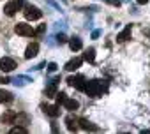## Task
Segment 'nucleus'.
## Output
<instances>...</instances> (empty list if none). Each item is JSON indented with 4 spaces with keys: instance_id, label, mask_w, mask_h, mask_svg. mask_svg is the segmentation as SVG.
Wrapping results in <instances>:
<instances>
[{
    "instance_id": "f3484780",
    "label": "nucleus",
    "mask_w": 150,
    "mask_h": 134,
    "mask_svg": "<svg viewBox=\"0 0 150 134\" xmlns=\"http://www.w3.org/2000/svg\"><path fill=\"white\" fill-rule=\"evenodd\" d=\"M80 127H81L83 130H99V127L94 125L92 122H88L87 118H80Z\"/></svg>"
},
{
    "instance_id": "412c9836",
    "label": "nucleus",
    "mask_w": 150,
    "mask_h": 134,
    "mask_svg": "<svg viewBox=\"0 0 150 134\" xmlns=\"http://www.w3.org/2000/svg\"><path fill=\"white\" fill-rule=\"evenodd\" d=\"M9 132H11V134H27V129H25L23 125H16V127H13Z\"/></svg>"
},
{
    "instance_id": "a211bd4d",
    "label": "nucleus",
    "mask_w": 150,
    "mask_h": 134,
    "mask_svg": "<svg viewBox=\"0 0 150 134\" xmlns=\"http://www.w3.org/2000/svg\"><path fill=\"white\" fill-rule=\"evenodd\" d=\"M9 101H13V94L0 88V104H2V102H9Z\"/></svg>"
},
{
    "instance_id": "9b49d317",
    "label": "nucleus",
    "mask_w": 150,
    "mask_h": 134,
    "mask_svg": "<svg viewBox=\"0 0 150 134\" xmlns=\"http://www.w3.org/2000/svg\"><path fill=\"white\" fill-rule=\"evenodd\" d=\"M37 53H39V44H37V42H30V44L27 46V49H25V58L30 60V58L37 56Z\"/></svg>"
},
{
    "instance_id": "393cba45",
    "label": "nucleus",
    "mask_w": 150,
    "mask_h": 134,
    "mask_svg": "<svg viewBox=\"0 0 150 134\" xmlns=\"http://www.w3.org/2000/svg\"><path fill=\"white\" fill-rule=\"evenodd\" d=\"M57 69H58V67H57L55 62H50V63H48V71H50V73H55Z\"/></svg>"
},
{
    "instance_id": "f8f14e48",
    "label": "nucleus",
    "mask_w": 150,
    "mask_h": 134,
    "mask_svg": "<svg viewBox=\"0 0 150 134\" xmlns=\"http://www.w3.org/2000/svg\"><path fill=\"white\" fill-rule=\"evenodd\" d=\"M131 34H132V27H131V25H127V27H125L118 35H117V42H120V44H122V42H125L127 39H131Z\"/></svg>"
},
{
    "instance_id": "39448f33",
    "label": "nucleus",
    "mask_w": 150,
    "mask_h": 134,
    "mask_svg": "<svg viewBox=\"0 0 150 134\" xmlns=\"http://www.w3.org/2000/svg\"><path fill=\"white\" fill-rule=\"evenodd\" d=\"M14 32H16L18 35H21V37H32V35L35 34V30H34L32 25H28V23H16Z\"/></svg>"
},
{
    "instance_id": "2eb2a0df",
    "label": "nucleus",
    "mask_w": 150,
    "mask_h": 134,
    "mask_svg": "<svg viewBox=\"0 0 150 134\" xmlns=\"http://www.w3.org/2000/svg\"><path fill=\"white\" fill-rule=\"evenodd\" d=\"M69 48H71L72 51H80V49L83 48L81 39H80V37H72V39H69Z\"/></svg>"
},
{
    "instance_id": "b1692460",
    "label": "nucleus",
    "mask_w": 150,
    "mask_h": 134,
    "mask_svg": "<svg viewBox=\"0 0 150 134\" xmlns=\"http://www.w3.org/2000/svg\"><path fill=\"white\" fill-rule=\"evenodd\" d=\"M44 32H46V25H41V27L35 30V34H34V35H35V37H39V35H42Z\"/></svg>"
},
{
    "instance_id": "0eeeda50",
    "label": "nucleus",
    "mask_w": 150,
    "mask_h": 134,
    "mask_svg": "<svg viewBox=\"0 0 150 134\" xmlns=\"http://www.w3.org/2000/svg\"><path fill=\"white\" fill-rule=\"evenodd\" d=\"M58 81H60V78H53V80L50 81V85L44 88V95H46V97L51 99V97L57 95V85H58Z\"/></svg>"
},
{
    "instance_id": "20e7f679",
    "label": "nucleus",
    "mask_w": 150,
    "mask_h": 134,
    "mask_svg": "<svg viewBox=\"0 0 150 134\" xmlns=\"http://www.w3.org/2000/svg\"><path fill=\"white\" fill-rule=\"evenodd\" d=\"M23 14H25V18L28 21H35V20H41L42 18V11L39 7H35V6H25Z\"/></svg>"
},
{
    "instance_id": "f257e3e1",
    "label": "nucleus",
    "mask_w": 150,
    "mask_h": 134,
    "mask_svg": "<svg viewBox=\"0 0 150 134\" xmlns=\"http://www.w3.org/2000/svg\"><path fill=\"white\" fill-rule=\"evenodd\" d=\"M106 90V87H103L101 81L97 80H92V81H87V87H85V94L88 97H99L103 95V92Z\"/></svg>"
},
{
    "instance_id": "ddd939ff",
    "label": "nucleus",
    "mask_w": 150,
    "mask_h": 134,
    "mask_svg": "<svg viewBox=\"0 0 150 134\" xmlns=\"http://www.w3.org/2000/svg\"><path fill=\"white\" fill-rule=\"evenodd\" d=\"M0 120H2V123H16V113L14 111H6V113H2Z\"/></svg>"
},
{
    "instance_id": "6ab92c4d",
    "label": "nucleus",
    "mask_w": 150,
    "mask_h": 134,
    "mask_svg": "<svg viewBox=\"0 0 150 134\" xmlns=\"http://www.w3.org/2000/svg\"><path fill=\"white\" fill-rule=\"evenodd\" d=\"M65 99H67V94H65V92H57L55 101H57V104H58V106H60V104H64V102H65Z\"/></svg>"
},
{
    "instance_id": "4468645a",
    "label": "nucleus",
    "mask_w": 150,
    "mask_h": 134,
    "mask_svg": "<svg viewBox=\"0 0 150 134\" xmlns=\"http://www.w3.org/2000/svg\"><path fill=\"white\" fill-rule=\"evenodd\" d=\"M62 106H64L67 111H76V109L80 108V102H78L76 99H69V97H67V99H65V102H64Z\"/></svg>"
},
{
    "instance_id": "1a4fd4ad",
    "label": "nucleus",
    "mask_w": 150,
    "mask_h": 134,
    "mask_svg": "<svg viewBox=\"0 0 150 134\" xmlns=\"http://www.w3.org/2000/svg\"><path fill=\"white\" fill-rule=\"evenodd\" d=\"M81 63H83V56H76V58H72V60H69V62L65 63V71L72 73V71L80 69V67H81Z\"/></svg>"
},
{
    "instance_id": "7ed1b4c3",
    "label": "nucleus",
    "mask_w": 150,
    "mask_h": 134,
    "mask_svg": "<svg viewBox=\"0 0 150 134\" xmlns=\"http://www.w3.org/2000/svg\"><path fill=\"white\" fill-rule=\"evenodd\" d=\"M65 83H67L69 87H72V88L80 90V92H85V87H87L85 76H81V74H76V76H69V78L65 80Z\"/></svg>"
},
{
    "instance_id": "4be33fe9",
    "label": "nucleus",
    "mask_w": 150,
    "mask_h": 134,
    "mask_svg": "<svg viewBox=\"0 0 150 134\" xmlns=\"http://www.w3.org/2000/svg\"><path fill=\"white\" fill-rule=\"evenodd\" d=\"M27 81H32V80H30L28 76H18V78L14 80V83H16V85H18V83H20V85H23V83H27Z\"/></svg>"
},
{
    "instance_id": "a878e982",
    "label": "nucleus",
    "mask_w": 150,
    "mask_h": 134,
    "mask_svg": "<svg viewBox=\"0 0 150 134\" xmlns=\"http://www.w3.org/2000/svg\"><path fill=\"white\" fill-rule=\"evenodd\" d=\"M106 2L110 6H113V7H120V0H106Z\"/></svg>"
},
{
    "instance_id": "9d476101",
    "label": "nucleus",
    "mask_w": 150,
    "mask_h": 134,
    "mask_svg": "<svg viewBox=\"0 0 150 134\" xmlns=\"http://www.w3.org/2000/svg\"><path fill=\"white\" fill-rule=\"evenodd\" d=\"M80 118H76V116H72V115H69L67 118H65V127H67V130H71V132H76L78 129H80Z\"/></svg>"
},
{
    "instance_id": "423d86ee",
    "label": "nucleus",
    "mask_w": 150,
    "mask_h": 134,
    "mask_svg": "<svg viewBox=\"0 0 150 134\" xmlns=\"http://www.w3.org/2000/svg\"><path fill=\"white\" fill-rule=\"evenodd\" d=\"M14 67H16V62L11 56H2L0 58V71L2 73H11Z\"/></svg>"
},
{
    "instance_id": "bb28decb",
    "label": "nucleus",
    "mask_w": 150,
    "mask_h": 134,
    "mask_svg": "<svg viewBox=\"0 0 150 134\" xmlns=\"http://www.w3.org/2000/svg\"><path fill=\"white\" fill-rule=\"evenodd\" d=\"M7 83H11V80H9L7 76H2V78H0V85H7Z\"/></svg>"
},
{
    "instance_id": "aec40b11",
    "label": "nucleus",
    "mask_w": 150,
    "mask_h": 134,
    "mask_svg": "<svg viewBox=\"0 0 150 134\" xmlns=\"http://www.w3.org/2000/svg\"><path fill=\"white\" fill-rule=\"evenodd\" d=\"M28 115H25V113H20V115H16V122L18 123H21V125H27L28 123Z\"/></svg>"
},
{
    "instance_id": "6e6552de",
    "label": "nucleus",
    "mask_w": 150,
    "mask_h": 134,
    "mask_svg": "<svg viewBox=\"0 0 150 134\" xmlns=\"http://www.w3.org/2000/svg\"><path fill=\"white\" fill-rule=\"evenodd\" d=\"M60 106L58 104H46V106H42V111H44V115H48L50 118H57L58 115H60V109H58Z\"/></svg>"
},
{
    "instance_id": "dca6fc26",
    "label": "nucleus",
    "mask_w": 150,
    "mask_h": 134,
    "mask_svg": "<svg viewBox=\"0 0 150 134\" xmlns=\"http://www.w3.org/2000/svg\"><path fill=\"white\" fill-rule=\"evenodd\" d=\"M83 60L88 62V63H96V49H94V48L85 49V53H83Z\"/></svg>"
},
{
    "instance_id": "f03ea898",
    "label": "nucleus",
    "mask_w": 150,
    "mask_h": 134,
    "mask_svg": "<svg viewBox=\"0 0 150 134\" xmlns=\"http://www.w3.org/2000/svg\"><path fill=\"white\" fill-rule=\"evenodd\" d=\"M25 7V2L23 0H11V2H7L6 6H4V14L6 16H9V18H13L18 11H21Z\"/></svg>"
},
{
    "instance_id": "c85d7f7f",
    "label": "nucleus",
    "mask_w": 150,
    "mask_h": 134,
    "mask_svg": "<svg viewBox=\"0 0 150 134\" xmlns=\"http://www.w3.org/2000/svg\"><path fill=\"white\" fill-rule=\"evenodd\" d=\"M136 2H138L139 6H145V4H148V0H136Z\"/></svg>"
},
{
    "instance_id": "5701e85b",
    "label": "nucleus",
    "mask_w": 150,
    "mask_h": 134,
    "mask_svg": "<svg viewBox=\"0 0 150 134\" xmlns=\"http://www.w3.org/2000/svg\"><path fill=\"white\" fill-rule=\"evenodd\" d=\"M69 39H67V35L65 34H57V42L58 44H64V42H67Z\"/></svg>"
},
{
    "instance_id": "cd10ccee",
    "label": "nucleus",
    "mask_w": 150,
    "mask_h": 134,
    "mask_svg": "<svg viewBox=\"0 0 150 134\" xmlns=\"http://www.w3.org/2000/svg\"><path fill=\"white\" fill-rule=\"evenodd\" d=\"M99 35H101V30H94L92 32V39H97Z\"/></svg>"
}]
</instances>
